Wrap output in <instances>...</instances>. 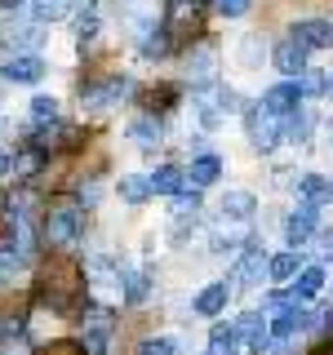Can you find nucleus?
I'll return each instance as SVG.
<instances>
[{
    "instance_id": "obj_41",
    "label": "nucleus",
    "mask_w": 333,
    "mask_h": 355,
    "mask_svg": "<svg viewBox=\"0 0 333 355\" xmlns=\"http://www.w3.org/2000/svg\"><path fill=\"white\" fill-rule=\"evenodd\" d=\"M22 333V315H0V338H18Z\"/></svg>"
},
{
    "instance_id": "obj_19",
    "label": "nucleus",
    "mask_w": 333,
    "mask_h": 355,
    "mask_svg": "<svg viewBox=\"0 0 333 355\" xmlns=\"http://www.w3.org/2000/svg\"><path fill=\"white\" fill-rule=\"evenodd\" d=\"M253 214H258L253 191H227L222 196V222H249Z\"/></svg>"
},
{
    "instance_id": "obj_23",
    "label": "nucleus",
    "mask_w": 333,
    "mask_h": 355,
    "mask_svg": "<svg viewBox=\"0 0 333 355\" xmlns=\"http://www.w3.org/2000/svg\"><path fill=\"white\" fill-rule=\"evenodd\" d=\"M116 191H120V200L125 205H142V200H151L155 191H151V173H125L116 182Z\"/></svg>"
},
{
    "instance_id": "obj_40",
    "label": "nucleus",
    "mask_w": 333,
    "mask_h": 355,
    "mask_svg": "<svg viewBox=\"0 0 333 355\" xmlns=\"http://www.w3.org/2000/svg\"><path fill=\"white\" fill-rule=\"evenodd\" d=\"M36 355H85V347H76V342H53V347H44Z\"/></svg>"
},
{
    "instance_id": "obj_44",
    "label": "nucleus",
    "mask_w": 333,
    "mask_h": 355,
    "mask_svg": "<svg viewBox=\"0 0 333 355\" xmlns=\"http://www.w3.org/2000/svg\"><path fill=\"white\" fill-rule=\"evenodd\" d=\"M0 5H5V9H9V14H14V9H18V5H27V0H0Z\"/></svg>"
},
{
    "instance_id": "obj_30",
    "label": "nucleus",
    "mask_w": 333,
    "mask_h": 355,
    "mask_svg": "<svg viewBox=\"0 0 333 355\" xmlns=\"http://www.w3.org/2000/svg\"><path fill=\"white\" fill-rule=\"evenodd\" d=\"M298 271H302V262H298V253H293V249H289V253H275V258L266 262V275H271L275 284H289Z\"/></svg>"
},
{
    "instance_id": "obj_17",
    "label": "nucleus",
    "mask_w": 333,
    "mask_h": 355,
    "mask_svg": "<svg viewBox=\"0 0 333 355\" xmlns=\"http://www.w3.org/2000/svg\"><path fill=\"white\" fill-rule=\"evenodd\" d=\"M120 271V297L125 302H147V293H151V275L147 271H138V266H116Z\"/></svg>"
},
{
    "instance_id": "obj_22",
    "label": "nucleus",
    "mask_w": 333,
    "mask_h": 355,
    "mask_svg": "<svg viewBox=\"0 0 333 355\" xmlns=\"http://www.w3.org/2000/svg\"><path fill=\"white\" fill-rule=\"evenodd\" d=\"M160 138H164V129H160V120H155V116H138L129 125V142H133V147H142V151L160 147Z\"/></svg>"
},
{
    "instance_id": "obj_21",
    "label": "nucleus",
    "mask_w": 333,
    "mask_h": 355,
    "mask_svg": "<svg viewBox=\"0 0 333 355\" xmlns=\"http://www.w3.org/2000/svg\"><path fill=\"white\" fill-rule=\"evenodd\" d=\"M218 178H222V160L209 155V151H200L191 160V169H187V182H191V187H214Z\"/></svg>"
},
{
    "instance_id": "obj_39",
    "label": "nucleus",
    "mask_w": 333,
    "mask_h": 355,
    "mask_svg": "<svg viewBox=\"0 0 333 355\" xmlns=\"http://www.w3.org/2000/svg\"><path fill=\"white\" fill-rule=\"evenodd\" d=\"M0 342H5L0 355H31V347H27V338H22V333H18V338H0Z\"/></svg>"
},
{
    "instance_id": "obj_32",
    "label": "nucleus",
    "mask_w": 333,
    "mask_h": 355,
    "mask_svg": "<svg viewBox=\"0 0 333 355\" xmlns=\"http://www.w3.org/2000/svg\"><path fill=\"white\" fill-rule=\"evenodd\" d=\"M76 9V0H31V18L36 22H58Z\"/></svg>"
},
{
    "instance_id": "obj_10",
    "label": "nucleus",
    "mask_w": 333,
    "mask_h": 355,
    "mask_svg": "<svg viewBox=\"0 0 333 355\" xmlns=\"http://www.w3.org/2000/svg\"><path fill=\"white\" fill-rule=\"evenodd\" d=\"M311 320H316L311 311H302L298 302H289V306H280V311H275V315L266 320V324H271V338H280V342H293L298 333H307V329H311Z\"/></svg>"
},
{
    "instance_id": "obj_9",
    "label": "nucleus",
    "mask_w": 333,
    "mask_h": 355,
    "mask_svg": "<svg viewBox=\"0 0 333 355\" xmlns=\"http://www.w3.org/2000/svg\"><path fill=\"white\" fill-rule=\"evenodd\" d=\"M262 271H266V258H262V244H244V253L236 258V266H231V275H227V284H236V288H253V284H262Z\"/></svg>"
},
{
    "instance_id": "obj_36",
    "label": "nucleus",
    "mask_w": 333,
    "mask_h": 355,
    "mask_svg": "<svg viewBox=\"0 0 333 355\" xmlns=\"http://www.w3.org/2000/svg\"><path fill=\"white\" fill-rule=\"evenodd\" d=\"M298 89H302V98H320V94H329V76H320V71H307L298 76Z\"/></svg>"
},
{
    "instance_id": "obj_25",
    "label": "nucleus",
    "mask_w": 333,
    "mask_h": 355,
    "mask_svg": "<svg viewBox=\"0 0 333 355\" xmlns=\"http://www.w3.org/2000/svg\"><path fill=\"white\" fill-rule=\"evenodd\" d=\"M169 49H173V36H169V31H155V27H147V31H142V40H138V53H142V58H155V62H160V58H169Z\"/></svg>"
},
{
    "instance_id": "obj_3",
    "label": "nucleus",
    "mask_w": 333,
    "mask_h": 355,
    "mask_svg": "<svg viewBox=\"0 0 333 355\" xmlns=\"http://www.w3.org/2000/svg\"><path fill=\"white\" fill-rule=\"evenodd\" d=\"M205 9L209 0H164V31L173 36V44H187L205 31Z\"/></svg>"
},
{
    "instance_id": "obj_37",
    "label": "nucleus",
    "mask_w": 333,
    "mask_h": 355,
    "mask_svg": "<svg viewBox=\"0 0 333 355\" xmlns=\"http://www.w3.org/2000/svg\"><path fill=\"white\" fill-rule=\"evenodd\" d=\"M214 9H218L222 18H244L253 9V0H214Z\"/></svg>"
},
{
    "instance_id": "obj_38",
    "label": "nucleus",
    "mask_w": 333,
    "mask_h": 355,
    "mask_svg": "<svg viewBox=\"0 0 333 355\" xmlns=\"http://www.w3.org/2000/svg\"><path fill=\"white\" fill-rule=\"evenodd\" d=\"M138 355H173V342L169 338H147L138 347Z\"/></svg>"
},
{
    "instance_id": "obj_33",
    "label": "nucleus",
    "mask_w": 333,
    "mask_h": 355,
    "mask_svg": "<svg viewBox=\"0 0 333 355\" xmlns=\"http://www.w3.org/2000/svg\"><path fill=\"white\" fill-rule=\"evenodd\" d=\"M311 125H316V120H311V111H307V107H298L293 116H284V138L302 147V142L311 138Z\"/></svg>"
},
{
    "instance_id": "obj_31",
    "label": "nucleus",
    "mask_w": 333,
    "mask_h": 355,
    "mask_svg": "<svg viewBox=\"0 0 333 355\" xmlns=\"http://www.w3.org/2000/svg\"><path fill=\"white\" fill-rule=\"evenodd\" d=\"M320 288H325V271L320 266H302V271L293 275V297L302 302V297H316Z\"/></svg>"
},
{
    "instance_id": "obj_11",
    "label": "nucleus",
    "mask_w": 333,
    "mask_h": 355,
    "mask_svg": "<svg viewBox=\"0 0 333 355\" xmlns=\"http://www.w3.org/2000/svg\"><path fill=\"white\" fill-rule=\"evenodd\" d=\"M316 227H320V205H307L302 200V205L284 218V240L298 249V244H307L311 236H316Z\"/></svg>"
},
{
    "instance_id": "obj_12",
    "label": "nucleus",
    "mask_w": 333,
    "mask_h": 355,
    "mask_svg": "<svg viewBox=\"0 0 333 355\" xmlns=\"http://www.w3.org/2000/svg\"><path fill=\"white\" fill-rule=\"evenodd\" d=\"M231 333H236V342H244L249 351H262L266 342H271V324L258 315V311H244V315L231 320Z\"/></svg>"
},
{
    "instance_id": "obj_13",
    "label": "nucleus",
    "mask_w": 333,
    "mask_h": 355,
    "mask_svg": "<svg viewBox=\"0 0 333 355\" xmlns=\"http://www.w3.org/2000/svg\"><path fill=\"white\" fill-rule=\"evenodd\" d=\"M307 53H311L307 44H298L293 36H284V40L271 49V62H275V71H284L289 80H298V76L307 71Z\"/></svg>"
},
{
    "instance_id": "obj_16",
    "label": "nucleus",
    "mask_w": 333,
    "mask_h": 355,
    "mask_svg": "<svg viewBox=\"0 0 333 355\" xmlns=\"http://www.w3.org/2000/svg\"><path fill=\"white\" fill-rule=\"evenodd\" d=\"M187 76H191L196 85H214L218 80V49L214 44H196V49L187 53Z\"/></svg>"
},
{
    "instance_id": "obj_35",
    "label": "nucleus",
    "mask_w": 333,
    "mask_h": 355,
    "mask_svg": "<svg viewBox=\"0 0 333 355\" xmlns=\"http://www.w3.org/2000/svg\"><path fill=\"white\" fill-rule=\"evenodd\" d=\"M240 351V342H236V333H231V329H214V333H209V355H236Z\"/></svg>"
},
{
    "instance_id": "obj_34",
    "label": "nucleus",
    "mask_w": 333,
    "mask_h": 355,
    "mask_svg": "<svg viewBox=\"0 0 333 355\" xmlns=\"http://www.w3.org/2000/svg\"><path fill=\"white\" fill-rule=\"evenodd\" d=\"M31 125H36V129H44V125H58V103L40 94L36 103H31Z\"/></svg>"
},
{
    "instance_id": "obj_45",
    "label": "nucleus",
    "mask_w": 333,
    "mask_h": 355,
    "mask_svg": "<svg viewBox=\"0 0 333 355\" xmlns=\"http://www.w3.org/2000/svg\"><path fill=\"white\" fill-rule=\"evenodd\" d=\"M329 98H333V71H329Z\"/></svg>"
},
{
    "instance_id": "obj_4",
    "label": "nucleus",
    "mask_w": 333,
    "mask_h": 355,
    "mask_svg": "<svg viewBox=\"0 0 333 355\" xmlns=\"http://www.w3.org/2000/svg\"><path fill=\"white\" fill-rule=\"evenodd\" d=\"M125 94H133L129 76H103V80L80 85V107L85 111H111V107H120V98H125Z\"/></svg>"
},
{
    "instance_id": "obj_27",
    "label": "nucleus",
    "mask_w": 333,
    "mask_h": 355,
    "mask_svg": "<svg viewBox=\"0 0 333 355\" xmlns=\"http://www.w3.org/2000/svg\"><path fill=\"white\" fill-rule=\"evenodd\" d=\"M227 293H231V284H227V280L205 284V288H200V297H196V311H200V315H218V311L227 306Z\"/></svg>"
},
{
    "instance_id": "obj_26",
    "label": "nucleus",
    "mask_w": 333,
    "mask_h": 355,
    "mask_svg": "<svg viewBox=\"0 0 333 355\" xmlns=\"http://www.w3.org/2000/svg\"><path fill=\"white\" fill-rule=\"evenodd\" d=\"M151 191H155V196H178V191H187V173L173 169V164H160V169L151 173Z\"/></svg>"
},
{
    "instance_id": "obj_6",
    "label": "nucleus",
    "mask_w": 333,
    "mask_h": 355,
    "mask_svg": "<svg viewBox=\"0 0 333 355\" xmlns=\"http://www.w3.org/2000/svg\"><path fill=\"white\" fill-rule=\"evenodd\" d=\"M236 103V94H231L227 85H200L196 89V111H200V125L205 129H214V125H222V116H227V111H236L231 107Z\"/></svg>"
},
{
    "instance_id": "obj_28",
    "label": "nucleus",
    "mask_w": 333,
    "mask_h": 355,
    "mask_svg": "<svg viewBox=\"0 0 333 355\" xmlns=\"http://www.w3.org/2000/svg\"><path fill=\"white\" fill-rule=\"evenodd\" d=\"M178 103V85H151L142 89V107H147V116H160V111H169Z\"/></svg>"
},
{
    "instance_id": "obj_43",
    "label": "nucleus",
    "mask_w": 333,
    "mask_h": 355,
    "mask_svg": "<svg viewBox=\"0 0 333 355\" xmlns=\"http://www.w3.org/2000/svg\"><path fill=\"white\" fill-rule=\"evenodd\" d=\"M9 169H14V155H9V151H5V147H0V178H5V173H9Z\"/></svg>"
},
{
    "instance_id": "obj_42",
    "label": "nucleus",
    "mask_w": 333,
    "mask_h": 355,
    "mask_svg": "<svg viewBox=\"0 0 333 355\" xmlns=\"http://www.w3.org/2000/svg\"><path fill=\"white\" fill-rule=\"evenodd\" d=\"M316 249H320V258H333V231H325V236H320Z\"/></svg>"
},
{
    "instance_id": "obj_8",
    "label": "nucleus",
    "mask_w": 333,
    "mask_h": 355,
    "mask_svg": "<svg viewBox=\"0 0 333 355\" xmlns=\"http://www.w3.org/2000/svg\"><path fill=\"white\" fill-rule=\"evenodd\" d=\"M49 40L44 36V22H22V18H5L0 22V44H9V49H18V53H31V49H40V44Z\"/></svg>"
},
{
    "instance_id": "obj_14",
    "label": "nucleus",
    "mask_w": 333,
    "mask_h": 355,
    "mask_svg": "<svg viewBox=\"0 0 333 355\" xmlns=\"http://www.w3.org/2000/svg\"><path fill=\"white\" fill-rule=\"evenodd\" d=\"M262 107L275 111V116H293V111L302 107V89H298V80H289V76H284L280 85H271L262 94Z\"/></svg>"
},
{
    "instance_id": "obj_29",
    "label": "nucleus",
    "mask_w": 333,
    "mask_h": 355,
    "mask_svg": "<svg viewBox=\"0 0 333 355\" xmlns=\"http://www.w3.org/2000/svg\"><path fill=\"white\" fill-rule=\"evenodd\" d=\"M22 262H27V253H22L14 240L0 244V284H14V280H18V271H22Z\"/></svg>"
},
{
    "instance_id": "obj_1",
    "label": "nucleus",
    "mask_w": 333,
    "mask_h": 355,
    "mask_svg": "<svg viewBox=\"0 0 333 355\" xmlns=\"http://www.w3.org/2000/svg\"><path fill=\"white\" fill-rule=\"evenodd\" d=\"M80 293H85V271L71 258H62V253H58V258L44 266V275H40V297L49 306L67 311V306L80 302Z\"/></svg>"
},
{
    "instance_id": "obj_18",
    "label": "nucleus",
    "mask_w": 333,
    "mask_h": 355,
    "mask_svg": "<svg viewBox=\"0 0 333 355\" xmlns=\"http://www.w3.org/2000/svg\"><path fill=\"white\" fill-rule=\"evenodd\" d=\"M293 40L307 44V49H325V44H333V27L325 18H302L293 22Z\"/></svg>"
},
{
    "instance_id": "obj_20",
    "label": "nucleus",
    "mask_w": 333,
    "mask_h": 355,
    "mask_svg": "<svg viewBox=\"0 0 333 355\" xmlns=\"http://www.w3.org/2000/svg\"><path fill=\"white\" fill-rule=\"evenodd\" d=\"M44 164H49V151L36 147V142H27V147L14 155V178H22V182H27V178L44 173Z\"/></svg>"
},
{
    "instance_id": "obj_7",
    "label": "nucleus",
    "mask_w": 333,
    "mask_h": 355,
    "mask_svg": "<svg viewBox=\"0 0 333 355\" xmlns=\"http://www.w3.org/2000/svg\"><path fill=\"white\" fill-rule=\"evenodd\" d=\"M80 329H85V355H107V342L116 333V320H111L107 306H89L80 315Z\"/></svg>"
},
{
    "instance_id": "obj_2",
    "label": "nucleus",
    "mask_w": 333,
    "mask_h": 355,
    "mask_svg": "<svg viewBox=\"0 0 333 355\" xmlns=\"http://www.w3.org/2000/svg\"><path fill=\"white\" fill-rule=\"evenodd\" d=\"M40 236L49 249H71L85 236V214L76 205H53L40 214Z\"/></svg>"
},
{
    "instance_id": "obj_5",
    "label": "nucleus",
    "mask_w": 333,
    "mask_h": 355,
    "mask_svg": "<svg viewBox=\"0 0 333 355\" xmlns=\"http://www.w3.org/2000/svg\"><path fill=\"white\" fill-rule=\"evenodd\" d=\"M244 125H249V142H253L258 151H271L275 142L284 138V116L266 111L262 103H258V107H244Z\"/></svg>"
},
{
    "instance_id": "obj_24",
    "label": "nucleus",
    "mask_w": 333,
    "mask_h": 355,
    "mask_svg": "<svg viewBox=\"0 0 333 355\" xmlns=\"http://www.w3.org/2000/svg\"><path fill=\"white\" fill-rule=\"evenodd\" d=\"M298 196H302L307 205H325V200H333V182L325 173H302L298 178Z\"/></svg>"
},
{
    "instance_id": "obj_15",
    "label": "nucleus",
    "mask_w": 333,
    "mask_h": 355,
    "mask_svg": "<svg viewBox=\"0 0 333 355\" xmlns=\"http://www.w3.org/2000/svg\"><path fill=\"white\" fill-rule=\"evenodd\" d=\"M44 71H49V67H44L40 53H14V58L5 62V80L9 85H36Z\"/></svg>"
}]
</instances>
